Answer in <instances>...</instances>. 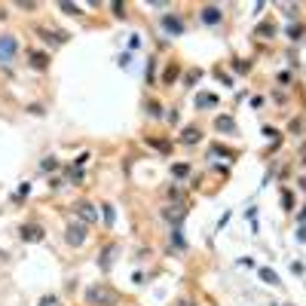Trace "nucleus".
<instances>
[{"label": "nucleus", "mask_w": 306, "mask_h": 306, "mask_svg": "<svg viewBox=\"0 0 306 306\" xmlns=\"http://www.w3.org/2000/svg\"><path fill=\"white\" fill-rule=\"evenodd\" d=\"M86 303L89 306H117L120 294L113 291L110 285H89L86 288Z\"/></svg>", "instance_id": "obj_1"}, {"label": "nucleus", "mask_w": 306, "mask_h": 306, "mask_svg": "<svg viewBox=\"0 0 306 306\" xmlns=\"http://www.w3.org/2000/svg\"><path fill=\"white\" fill-rule=\"evenodd\" d=\"M16 52H19V40L3 34V37H0V61H13Z\"/></svg>", "instance_id": "obj_2"}, {"label": "nucleus", "mask_w": 306, "mask_h": 306, "mask_svg": "<svg viewBox=\"0 0 306 306\" xmlns=\"http://www.w3.org/2000/svg\"><path fill=\"white\" fill-rule=\"evenodd\" d=\"M86 224H71L67 226V233H64V239H67V245H83L86 242Z\"/></svg>", "instance_id": "obj_3"}, {"label": "nucleus", "mask_w": 306, "mask_h": 306, "mask_svg": "<svg viewBox=\"0 0 306 306\" xmlns=\"http://www.w3.org/2000/svg\"><path fill=\"white\" fill-rule=\"evenodd\" d=\"M21 239L25 242H40L43 239V226L40 224H25L21 226Z\"/></svg>", "instance_id": "obj_4"}, {"label": "nucleus", "mask_w": 306, "mask_h": 306, "mask_svg": "<svg viewBox=\"0 0 306 306\" xmlns=\"http://www.w3.org/2000/svg\"><path fill=\"white\" fill-rule=\"evenodd\" d=\"M163 28L172 34V37H178V34H184V21L178 16H163Z\"/></svg>", "instance_id": "obj_5"}, {"label": "nucleus", "mask_w": 306, "mask_h": 306, "mask_svg": "<svg viewBox=\"0 0 306 306\" xmlns=\"http://www.w3.org/2000/svg\"><path fill=\"white\" fill-rule=\"evenodd\" d=\"M199 19L202 21H205V25H218V21H221V9L218 6H202V13H199Z\"/></svg>", "instance_id": "obj_6"}, {"label": "nucleus", "mask_w": 306, "mask_h": 306, "mask_svg": "<svg viewBox=\"0 0 306 306\" xmlns=\"http://www.w3.org/2000/svg\"><path fill=\"white\" fill-rule=\"evenodd\" d=\"M28 61H31L34 71H46V67H49V55H46V52H31Z\"/></svg>", "instance_id": "obj_7"}, {"label": "nucleus", "mask_w": 306, "mask_h": 306, "mask_svg": "<svg viewBox=\"0 0 306 306\" xmlns=\"http://www.w3.org/2000/svg\"><path fill=\"white\" fill-rule=\"evenodd\" d=\"M37 34H40V37L46 40V43H64V40H67V34H64V31H49V28H37Z\"/></svg>", "instance_id": "obj_8"}, {"label": "nucleus", "mask_w": 306, "mask_h": 306, "mask_svg": "<svg viewBox=\"0 0 306 306\" xmlns=\"http://www.w3.org/2000/svg\"><path fill=\"white\" fill-rule=\"evenodd\" d=\"M74 211H77V214H83V221H86V224H92V221H95V211H92V205H89V202H77Z\"/></svg>", "instance_id": "obj_9"}, {"label": "nucleus", "mask_w": 306, "mask_h": 306, "mask_svg": "<svg viewBox=\"0 0 306 306\" xmlns=\"http://www.w3.org/2000/svg\"><path fill=\"white\" fill-rule=\"evenodd\" d=\"M163 214H165V218H168V221H184V214H187V208H184V205H168V208H165Z\"/></svg>", "instance_id": "obj_10"}, {"label": "nucleus", "mask_w": 306, "mask_h": 306, "mask_svg": "<svg viewBox=\"0 0 306 306\" xmlns=\"http://www.w3.org/2000/svg\"><path fill=\"white\" fill-rule=\"evenodd\" d=\"M202 138V132L196 129V126H190V129H184V135H181V141H184V144H196Z\"/></svg>", "instance_id": "obj_11"}, {"label": "nucleus", "mask_w": 306, "mask_h": 306, "mask_svg": "<svg viewBox=\"0 0 306 306\" xmlns=\"http://www.w3.org/2000/svg\"><path fill=\"white\" fill-rule=\"evenodd\" d=\"M214 126H218L221 132H230V135L236 132V122H233L230 117H218V122H214Z\"/></svg>", "instance_id": "obj_12"}, {"label": "nucleus", "mask_w": 306, "mask_h": 306, "mask_svg": "<svg viewBox=\"0 0 306 306\" xmlns=\"http://www.w3.org/2000/svg\"><path fill=\"white\" fill-rule=\"evenodd\" d=\"M257 37H264V40H269V37H273V34H276V25H266V21H264V25H257Z\"/></svg>", "instance_id": "obj_13"}, {"label": "nucleus", "mask_w": 306, "mask_h": 306, "mask_svg": "<svg viewBox=\"0 0 306 306\" xmlns=\"http://www.w3.org/2000/svg\"><path fill=\"white\" fill-rule=\"evenodd\" d=\"M196 104L199 107H218V95H199Z\"/></svg>", "instance_id": "obj_14"}, {"label": "nucleus", "mask_w": 306, "mask_h": 306, "mask_svg": "<svg viewBox=\"0 0 306 306\" xmlns=\"http://www.w3.org/2000/svg\"><path fill=\"white\" fill-rule=\"evenodd\" d=\"M260 279H264V282H269V285H276V282H279V276L273 273V269H266V266L260 269Z\"/></svg>", "instance_id": "obj_15"}, {"label": "nucleus", "mask_w": 306, "mask_h": 306, "mask_svg": "<svg viewBox=\"0 0 306 306\" xmlns=\"http://www.w3.org/2000/svg\"><path fill=\"white\" fill-rule=\"evenodd\" d=\"M288 34H291V40H300V37H303V25H291Z\"/></svg>", "instance_id": "obj_16"}, {"label": "nucleus", "mask_w": 306, "mask_h": 306, "mask_svg": "<svg viewBox=\"0 0 306 306\" xmlns=\"http://www.w3.org/2000/svg\"><path fill=\"white\" fill-rule=\"evenodd\" d=\"M59 6L64 9L67 16H80V6H74V3H59Z\"/></svg>", "instance_id": "obj_17"}, {"label": "nucleus", "mask_w": 306, "mask_h": 306, "mask_svg": "<svg viewBox=\"0 0 306 306\" xmlns=\"http://www.w3.org/2000/svg\"><path fill=\"white\" fill-rule=\"evenodd\" d=\"M175 77H178V64H168V71H165V83H175Z\"/></svg>", "instance_id": "obj_18"}, {"label": "nucleus", "mask_w": 306, "mask_h": 306, "mask_svg": "<svg viewBox=\"0 0 306 306\" xmlns=\"http://www.w3.org/2000/svg\"><path fill=\"white\" fill-rule=\"evenodd\" d=\"M40 306H61V300H59V297H52V294H49V297H43V300H40Z\"/></svg>", "instance_id": "obj_19"}, {"label": "nucleus", "mask_w": 306, "mask_h": 306, "mask_svg": "<svg viewBox=\"0 0 306 306\" xmlns=\"http://www.w3.org/2000/svg\"><path fill=\"white\" fill-rule=\"evenodd\" d=\"M282 205H285V208H294V196L288 193V190H285V193H282Z\"/></svg>", "instance_id": "obj_20"}, {"label": "nucleus", "mask_w": 306, "mask_h": 306, "mask_svg": "<svg viewBox=\"0 0 306 306\" xmlns=\"http://www.w3.org/2000/svg\"><path fill=\"white\" fill-rule=\"evenodd\" d=\"M172 242H175L178 248H184V236H181V230H178V226H175V233H172Z\"/></svg>", "instance_id": "obj_21"}, {"label": "nucleus", "mask_w": 306, "mask_h": 306, "mask_svg": "<svg viewBox=\"0 0 306 306\" xmlns=\"http://www.w3.org/2000/svg\"><path fill=\"white\" fill-rule=\"evenodd\" d=\"M147 110H150V117H163V110H160V104H156V101H150V104H147Z\"/></svg>", "instance_id": "obj_22"}, {"label": "nucleus", "mask_w": 306, "mask_h": 306, "mask_svg": "<svg viewBox=\"0 0 306 306\" xmlns=\"http://www.w3.org/2000/svg\"><path fill=\"white\" fill-rule=\"evenodd\" d=\"M43 168H46V172H52V168H59V160H43Z\"/></svg>", "instance_id": "obj_23"}, {"label": "nucleus", "mask_w": 306, "mask_h": 306, "mask_svg": "<svg viewBox=\"0 0 306 306\" xmlns=\"http://www.w3.org/2000/svg\"><path fill=\"white\" fill-rule=\"evenodd\" d=\"M172 172H175V175H187V172H190V168H187L184 163H181V165H172Z\"/></svg>", "instance_id": "obj_24"}, {"label": "nucleus", "mask_w": 306, "mask_h": 306, "mask_svg": "<svg viewBox=\"0 0 306 306\" xmlns=\"http://www.w3.org/2000/svg\"><path fill=\"white\" fill-rule=\"evenodd\" d=\"M104 221H107V224H113V211H110V205H104Z\"/></svg>", "instance_id": "obj_25"}, {"label": "nucleus", "mask_w": 306, "mask_h": 306, "mask_svg": "<svg viewBox=\"0 0 306 306\" xmlns=\"http://www.w3.org/2000/svg\"><path fill=\"white\" fill-rule=\"evenodd\" d=\"M178 306H193V303H190V300H181V303H178Z\"/></svg>", "instance_id": "obj_26"}]
</instances>
